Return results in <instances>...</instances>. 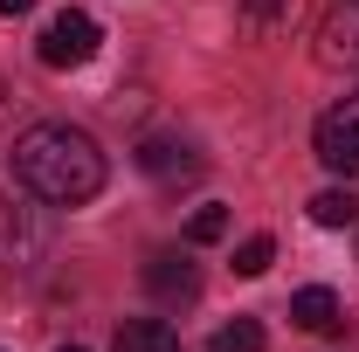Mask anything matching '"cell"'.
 Here are the masks:
<instances>
[{"instance_id":"16","label":"cell","mask_w":359,"mask_h":352,"mask_svg":"<svg viewBox=\"0 0 359 352\" xmlns=\"http://www.w3.org/2000/svg\"><path fill=\"white\" fill-rule=\"evenodd\" d=\"M353 7H359V0H353Z\"/></svg>"},{"instance_id":"13","label":"cell","mask_w":359,"mask_h":352,"mask_svg":"<svg viewBox=\"0 0 359 352\" xmlns=\"http://www.w3.org/2000/svg\"><path fill=\"white\" fill-rule=\"evenodd\" d=\"M222 235H228V208H201L187 221V242H222Z\"/></svg>"},{"instance_id":"9","label":"cell","mask_w":359,"mask_h":352,"mask_svg":"<svg viewBox=\"0 0 359 352\" xmlns=\"http://www.w3.org/2000/svg\"><path fill=\"white\" fill-rule=\"evenodd\" d=\"M0 242H7V263H35L42 256V228L28 208H14V215H0Z\"/></svg>"},{"instance_id":"5","label":"cell","mask_w":359,"mask_h":352,"mask_svg":"<svg viewBox=\"0 0 359 352\" xmlns=\"http://www.w3.org/2000/svg\"><path fill=\"white\" fill-rule=\"evenodd\" d=\"M145 290L159 304H194L201 297V276H194V263H180V256H152L145 263Z\"/></svg>"},{"instance_id":"6","label":"cell","mask_w":359,"mask_h":352,"mask_svg":"<svg viewBox=\"0 0 359 352\" xmlns=\"http://www.w3.org/2000/svg\"><path fill=\"white\" fill-rule=\"evenodd\" d=\"M290 318H297L304 332H318V339H339V332H346V304H339L325 283L297 290V297H290Z\"/></svg>"},{"instance_id":"8","label":"cell","mask_w":359,"mask_h":352,"mask_svg":"<svg viewBox=\"0 0 359 352\" xmlns=\"http://www.w3.org/2000/svg\"><path fill=\"white\" fill-rule=\"evenodd\" d=\"M111 352H180V339L166 318H132V325H118Z\"/></svg>"},{"instance_id":"1","label":"cell","mask_w":359,"mask_h":352,"mask_svg":"<svg viewBox=\"0 0 359 352\" xmlns=\"http://www.w3.org/2000/svg\"><path fill=\"white\" fill-rule=\"evenodd\" d=\"M14 180L42 208H83L104 194V152L76 125H28L14 138Z\"/></svg>"},{"instance_id":"10","label":"cell","mask_w":359,"mask_h":352,"mask_svg":"<svg viewBox=\"0 0 359 352\" xmlns=\"http://www.w3.org/2000/svg\"><path fill=\"white\" fill-rule=\"evenodd\" d=\"M311 221H318V228H353V221H359V194H353V187H325V194H311Z\"/></svg>"},{"instance_id":"4","label":"cell","mask_w":359,"mask_h":352,"mask_svg":"<svg viewBox=\"0 0 359 352\" xmlns=\"http://www.w3.org/2000/svg\"><path fill=\"white\" fill-rule=\"evenodd\" d=\"M138 173L152 180H194L201 173V152L187 138H138Z\"/></svg>"},{"instance_id":"12","label":"cell","mask_w":359,"mask_h":352,"mask_svg":"<svg viewBox=\"0 0 359 352\" xmlns=\"http://www.w3.org/2000/svg\"><path fill=\"white\" fill-rule=\"evenodd\" d=\"M269 263H276V242H269V235H249V242L235 249V276H263Z\"/></svg>"},{"instance_id":"14","label":"cell","mask_w":359,"mask_h":352,"mask_svg":"<svg viewBox=\"0 0 359 352\" xmlns=\"http://www.w3.org/2000/svg\"><path fill=\"white\" fill-rule=\"evenodd\" d=\"M28 7H35V0H0V14H7V21H14V14H28Z\"/></svg>"},{"instance_id":"3","label":"cell","mask_w":359,"mask_h":352,"mask_svg":"<svg viewBox=\"0 0 359 352\" xmlns=\"http://www.w3.org/2000/svg\"><path fill=\"white\" fill-rule=\"evenodd\" d=\"M311 145H318V159H325L332 173L359 180V97H346V104H332V111L318 118Z\"/></svg>"},{"instance_id":"11","label":"cell","mask_w":359,"mask_h":352,"mask_svg":"<svg viewBox=\"0 0 359 352\" xmlns=\"http://www.w3.org/2000/svg\"><path fill=\"white\" fill-rule=\"evenodd\" d=\"M208 352H263V325L256 318H235V325H222L208 339Z\"/></svg>"},{"instance_id":"15","label":"cell","mask_w":359,"mask_h":352,"mask_svg":"<svg viewBox=\"0 0 359 352\" xmlns=\"http://www.w3.org/2000/svg\"><path fill=\"white\" fill-rule=\"evenodd\" d=\"M62 352H83V346H62Z\"/></svg>"},{"instance_id":"7","label":"cell","mask_w":359,"mask_h":352,"mask_svg":"<svg viewBox=\"0 0 359 352\" xmlns=\"http://www.w3.org/2000/svg\"><path fill=\"white\" fill-rule=\"evenodd\" d=\"M242 35H256V42H269V35H290L297 21H304V0H242Z\"/></svg>"},{"instance_id":"2","label":"cell","mask_w":359,"mask_h":352,"mask_svg":"<svg viewBox=\"0 0 359 352\" xmlns=\"http://www.w3.org/2000/svg\"><path fill=\"white\" fill-rule=\"evenodd\" d=\"M97 42H104L97 14H83V7H62V14H55V21L42 28V42H35V55H42L48 69H83L90 55H97Z\"/></svg>"}]
</instances>
